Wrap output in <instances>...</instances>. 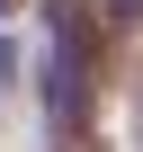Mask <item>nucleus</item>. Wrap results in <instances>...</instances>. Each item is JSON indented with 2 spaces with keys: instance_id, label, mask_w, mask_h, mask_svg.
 Listing matches in <instances>:
<instances>
[{
  "instance_id": "nucleus-1",
  "label": "nucleus",
  "mask_w": 143,
  "mask_h": 152,
  "mask_svg": "<svg viewBox=\"0 0 143 152\" xmlns=\"http://www.w3.org/2000/svg\"><path fill=\"white\" fill-rule=\"evenodd\" d=\"M0 9H9V0H0Z\"/></svg>"
}]
</instances>
